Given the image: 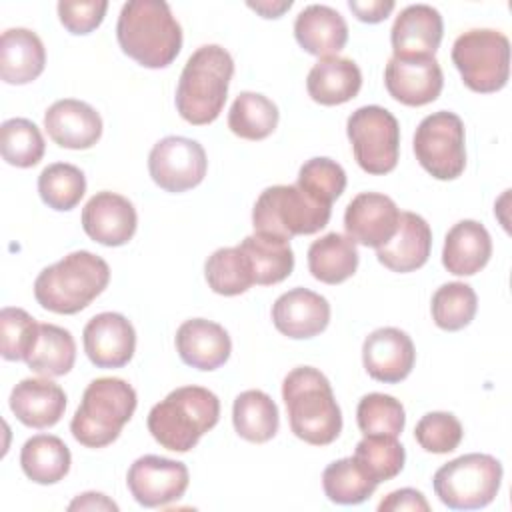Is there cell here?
I'll return each instance as SVG.
<instances>
[{
	"instance_id": "obj_1",
	"label": "cell",
	"mask_w": 512,
	"mask_h": 512,
	"mask_svg": "<svg viewBox=\"0 0 512 512\" xmlns=\"http://www.w3.org/2000/svg\"><path fill=\"white\" fill-rule=\"evenodd\" d=\"M116 38L126 56L144 68H166L182 48V28L162 0H130L122 6Z\"/></svg>"
},
{
	"instance_id": "obj_2",
	"label": "cell",
	"mask_w": 512,
	"mask_h": 512,
	"mask_svg": "<svg viewBox=\"0 0 512 512\" xmlns=\"http://www.w3.org/2000/svg\"><path fill=\"white\" fill-rule=\"evenodd\" d=\"M282 400L290 430L312 446H328L342 432V412L328 378L312 368L298 366L282 382Z\"/></svg>"
},
{
	"instance_id": "obj_3",
	"label": "cell",
	"mask_w": 512,
	"mask_h": 512,
	"mask_svg": "<svg viewBox=\"0 0 512 512\" xmlns=\"http://www.w3.org/2000/svg\"><path fill=\"white\" fill-rule=\"evenodd\" d=\"M232 74L234 60L226 48L218 44H204L194 50L178 80V114L194 126L214 122L226 104Z\"/></svg>"
},
{
	"instance_id": "obj_4",
	"label": "cell",
	"mask_w": 512,
	"mask_h": 512,
	"mask_svg": "<svg viewBox=\"0 0 512 512\" xmlns=\"http://www.w3.org/2000/svg\"><path fill=\"white\" fill-rule=\"evenodd\" d=\"M220 400L202 386H180L148 412V430L166 450L188 452L218 424Z\"/></svg>"
},
{
	"instance_id": "obj_5",
	"label": "cell",
	"mask_w": 512,
	"mask_h": 512,
	"mask_svg": "<svg viewBox=\"0 0 512 512\" xmlns=\"http://www.w3.org/2000/svg\"><path fill=\"white\" fill-rule=\"evenodd\" d=\"M108 282L110 268L106 260L88 250H76L36 276L34 298L44 310L76 314L100 296Z\"/></svg>"
},
{
	"instance_id": "obj_6",
	"label": "cell",
	"mask_w": 512,
	"mask_h": 512,
	"mask_svg": "<svg viewBox=\"0 0 512 512\" xmlns=\"http://www.w3.org/2000/svg\"><path fill=\"white\" fill-rule=\"evenodd\" d=\"M136 390L122 378L92 380L72 416L70 432L86 448L112 444L136 410Z\"/></svg>"
},
{
	"instance_id": "obj_7",
	"label": "cell",
	"mask_w": 512,
	"mask_h": 512,
	"mask_svg": "<svg viewBox=\"0 0 512 512\" xmlns=\"http://www.w3.org/2000/svg\"><path fill=\"white\" fill-rule=\"evenodd\" d=\"M332 214V206L306 194L298 184H278L266 188L252 210L256 232L282 240L314 234L322 230Z\"/></svg>"
},
{
	"instance_id": "obj_8",
	"label": "cell",
	"mask_w": 512,
	"mask_h": 512,
	"mask_svg": "<svg viewBox=\"0 0 512 512\" xmlns=\"http://www.w3.org/2000/svg\"><path fill=\"white\" fill-rule=\"evenodd\" d=\"M440 502L452 510L488 506L502 484V464L490 454H464L440 466L432 478Z\"/></svg>"
},
{
	"instance_id": "obj_9",
	"label": "cell",
	"mask_w": 512,
	"mask_h": 512,
	"mask_svg": "<svg viewBox=\"0 0 512 512\" xmlns=\"http://www.w3.org/2000/svg\"><path fill=\"white\" fill-rule=\"evenodd\" d=\"M452 62L470 90L480 94L502 90L510 76V42L492 28L468 30L456 38Z\"/></svg>"
},
{
	"instance_id": "obj_10",
	"label": "cell",
	"mask_w": 512,
	"mask_h": 512,
	"mask_svg": "<svg viewBox=\"0 0 512 512\" xmlns=\"http://www.w3.org/2000/svg\"><path fill=\"white\" fill-rule=\"evenodd\" d=\"M346 132L358 166L374 176L388 174L398 164L400 126L392 112L370 104L348 116Z\"/></svg>"
},
{
	"instance_id": "obj_11",
	"label": "cell",
	"mask_w": 512,
	"mask_h": 512,
	"mask_svg": "<svg viewBox=\"0 0 512 512\" xmlns=\"http://www.w3.org/2000/svg\"><path fill=\"white\" fill-rule=\"evenodd\" d=\"M418 164L436 180H454L464 172V124L458 114L438 110L422 118L414 132Z\"/></svg>"
},
{
	"instance_id": "obj_12",
	"label": "cell",
	"mask_w": 512,
	"mask_h": 512,
	"mask_svg": "<svg viewBox=\"0 0 512 512\" xmlns=\"http://www.w3.org/2000/svg\"><path fill=\"white\" fill-rule=\"evenodd\" d=\"M208 160L200 142L184 136L158 140L148 156L152 180L166 192H186L206 176Z\"/></svg>"
},
{
	"instance_id": "obj_13",
	"label": "cell",
	"mask_w": 512,
	"mask_h": 512,
	"mask_svg": "<svg viewBox=\"0 0 512 512\" xmlns=\"http://www.w3.org/2000/svg\"><path fill=\"white\" fill-rule=\"evenodd\" d=\"M188 480L186 464L156 454H146L134 460L126 476L132 498L144 508L166 506L182 498Z\"/></svg>"
},
{
	"instance_id": "obj_14",
	"label": "cell",
	"mask_w": 512,
	"mask_h": 512,
	"mask_svg": "<svg viewBox=\"0 0 512 512\" xmlns=\"http://www.w3.org/2000/svg\"><path fill=\"white\" fill-rule=\"evenodd\" d=\"M400 210L390 196L378 192H362L350 200L344 212L346 236L354 244L380 248L398 228Z\"/></svg>"
},
{
	"instance_id": "obj_15",
	"label": "cell",
	"mask_w": 512,
	"mask_h": 512,
	"mask_svg": "<svg viewBox=\"0 0 512 512\" xmlns=\"http://www.w3.org/2000/svg\"><path fill=\"white\" fill-rule=\"evenodd\" d=\"M388 94L406 106H424L434 102L444 86V76L434 56L426 58H390L384 70Z\"/></svg>"
},
{
	"instance_id": "obj_16",
	"label": "cell",
	"mask_w": 512,
	"mask_h": 512,
	"mask_svg": "<svg viewBox=\"0 0 512 512\" xmlns=\"http://www.w3.org/2000/svg\"><path fill=\"white\" fill-rule=\"evenodd\" d=\"M84 352L96 368H122L136 350V332L118 312H102L84 326Z\"/></svg>"
},
{
	"instance_id": "obj_17",
	"label": "cell",
	"mask_w": 512,
	"mask_h": 512,
	"mask_svg": "<svg viewBox=\"0 0 512 512\" xmlns=\"http://www.w3.org/2000/svg\"><path fill=\"white\" fill-rule=\"evenodd\" d=\"M416 360V350L412 338L400 328H378L370 332L362 346V362L370 378L396 384L404 380Z\"/></svg>"
},
{
	"instance_id": "obj_18",
	"label": "cell",
	"mask_w": 512,
	"mask_h": 512,
	"mask_svg": "<svg viewBox=\"0 0 512 512\" xmlns=\"http://www.w3.org/2000/svg\"><path fill=\"white\" fill-rule=\"evenodd\" d=\"M138 226L134 204L116 192H96L82 210L84 232L102 246H122Z\"/></svg>"
},
{
	"instance_id": "obj_19",
	"label": "cell",
	"mask_w": 512,
	"mask_h": 512,
	"mask_svg": "<svg viewBox=\"0 0 512 512\" xmlns=\"http://www.w3.org/2000/svg\"><path fill=\"white\" fill-rule=\"evenodd\" d=\"M272 322L276 330L288 338H314L324 332L330 322V304L318 292L292 288L276 298L272 306Z\"/></svg>"
},
{
	"instance_id": "obj_20",
	"label": "cell",
	"mask_w": 512,
	"mask_h": 512,
	"mask_svg": "<svg viewBox=\"0 0 512 512\" xmlns=\"http://www.w3.org/2000/svg\"><path fill=\"white\" fill-rule=\"evenodd\" d=\"M444 24L436 8L428 4H410L394 20L390 30L394 58L434 56L442 42Z\"/></svg>"
},
{
	"instance_id": "obj_21",
	"label": "cell",
	"mask_w": 512,
	"mask_h": 512,
	"mask_svg": "<svg viewBox=\"0 0 512 512\" xmlns=\"http://www.w3.org/2000/svg\"><path fill=\"white\" fill-rule=\"evenodd\" d=\"M44 128L60 148L86 150L100 140L102 118L90 104L64 98L46 110Z\"/></svg>"
},
{
	"instance_id": "obj_22",
	"label": "cell",
	"mask_w": 512,
	"mask_h": 512,
	"mask_svg": "<svg viewBox=\"0 0 512 512\" xmlns=\"http://www.w3.org/2000/svg\"><path fill=\"white\" fill-rule=\"evenodd\" d=\"M432 248V230L428 222L414 212H400L396 234L380 248L376 258L392 272H414L428 262Z\"/></svg>"
},
{
	"instance_id": "obj_23",
	"label": "cell",
	"mask_w": 512,
	"mask_h": 512,
	"mask_svg": "<svg viewBox=\"0 0 512 512\" xmlns=\"http://www.w3.org/2000/svg\"><path fill=\"white\" fill-rule=\"evenodd\" d=\"M176 350L184 364L198 370H216L230 358L232 342L220 324L192 318L176 330Z\"/></svg>"
},
{
	"instance_id": "obj_24",
	"label": "cell",
	"mask_w": 512,
	"mask_h": 512,
	"mask_svg": "<svg viewBox=\"0 0 512 512\" xmlns=\"http://www.w3.org/2000/svg\"><path fill=\"white\" fill-rule=\"evenodd\" d=\"M10 410L28 428H50L64 416L66 394L48 378H24L10 392Z\"/></svg>"
},
{
	"instance_id": "obj_25",
	"label": "cell",
	"mask_w": 512,
	"mask_h": 512,
	"mask_svg": "<svg viewBox=\"0 0 512 512\" xmlns=\"http://www.w3.org/2000/svg\"><path fill=\"white\" fill-rule=\"evenodd\" d=\"M296 42L318 58L336 56L348 42V24L342 14L326 4L306 6L294 22Z\"/></svg>"
},
{
	"instance_id": "obj_26",
	"label": "cell",
	"mask_w": 512,
	"mask_h": 512,
	"mask_svg": "<svg viewBox=\"0 0 512 512\" xmlns=\"http://www.w3.org/2000/svg\"><path fill=\"white\" fill-rule=\"evenodd\" d=\"M492 256V238L476 220H460L454 224L442 250V264L450 274L472 276L480 272Z\"/></svg>"
},
{
	"instance_id": "obj_27",
	"label": "cell",
	"mask_w": 512,
	"mask_h": 512,
	"mask_svg": "<svg viewBox=\"0 0 512 512\" xmlns=\"http://www.w3.org/2000/svg\"><path fill=\"white\" fill-rule=\"evenodd\" d=\"M46 64V50L36 32L8 28L0 38V78L6 84H28L36 80Z\"/></svg>"
},
{
	"instance_id": "obj_28",
	"label": "cell",
	"mask_w": 512,
	"mask_h": 512,
	"mask_svg": "<svg viewBox=\"0 0 512 512\" xmlns=\"http://www.w3.org/2000/svg\"><path fill=\"white\" fill-rule=\"evenodd\" d=\"M362 88L358 64L342 56L320 58L308 72L306 90L322 106H336L352 100Z\"/></svg>"
},
{
	"instance_id": "obj_29",
	"label": "cell",
	"mask_w": 512,
	"mask_h": 512,
	"mask_svg": "<svg viewBox=\"0 0 512 512\" xmlns=\"http://www.w3.org/2000/svg\"><path fill=\"white\" fill-rule=\"evenodd\" d=\"M238 248L246 256L254 284L270 286L288 278L294 270V252L288 240L272 234L254 232L246 236Z\"/></svg>"
},
{
	"instance_id": "obj_30",
	"label": "cell",
	"mask_w": 512,
	"mask_h": 512,
	"mask_svg": "<svg viewBox=\"0 0 512 512\" xmlns=\"http://www.w3.org/2000/svg\"><path fill=\"white\" fill-rule=\"evenodd\" d=\"M356 244L338 232H330L314 240L308 248V270L324 284H340L358 268Z\"/></svg>"
},
{
	"instance_id": "obj_31",
	"label": "cell",
	"mask_w": 512,
	"mask_h": 512,
	"mask_svg": "<svg viewBox=\"0 0 512 512\" xmlns=\"http://www.w3.org/2000/svg\"><path fill=\"white\" fill-rule=\"evenodd\" d=\"M70 450L58 436L36 434L20 450V466L36 484H56L70 470Z\"/></svg>"
},
{
	"instance_id": "obj_32",
	"label": "cell",
	"mask_w": 512,
	"mask_h": 512,
	"mask_svg": "<svg viewBox=\"0 0 512 512\" xmlns=\"http://www.w3.org/2000/svg\"><path fill=\"white\" fill-rule=\"evenodd\" d=\"M234 430L240 438L264 444L272 440L280 426V414L274 400L262 390H246L236 396L232 406Z\"/></svg>"
},
{
	"instance_id": "obj_33",
	"label": "cell",
	"mask_w": 512,
	"mask_h": 512,
	"mask_svg": "<svg viewBox=\"0 0 512 512\" xmlns=\"http://www.w3.org/2000/svg\"><path fill=\"white\" fill-rule=\"evenodd\" d=\"M76 360V342L72 334L56 324H40L38 338L24 360L40 376L56 378L72 370Z\"/></svg>"
},
{
	"instance_id": "obj_34",
	"label": "cell",
	"mask_w": 512,
	"mask_h": 512,
	"mask_svg": "<svg viewBox=\"0 0 512 512\" xmlns=\"http://www.w3.org/2000/svg\"><path fill=\"white\" fill-rule=\"evenodd\" d=\"M278 106L258 92H240L228 112V128L244 140H264L278 126Z\"/></svg>"
},
{
	"instance_id": "obj_35",
	"label": "cell",
	"mask_w": 512,
	"mask_h": 512,
	"mask_svg": "<svg viewBox=\"0 0 512 512\" xmlns=\"http://www.w3.org/2000/svg\"><path fill=\"white\" fill-rule=\"evenodd\" d=\"M376 486L378 484L364 472L354 456L334 460L322 472L324 494L334 504H362L374 494Z\"/></svg>"
},
{
	"instance_id": "obj_36",
	"label": "cell",
	"mask_w": 512,
	"mask_h": 512,
	"mask_svg": "<svg viewBox=\"0 0 512 512\" xmlns=\"http://www.w3.org/2000/svg\"><path fill=\"white\" fill-rule=\"evenodd\" d=\"M86 192L84 172L66 162L48 164L38 176V194L42 202L58 212L72 210Z\"/></svg>"
},
{
	"instance_id": "obj_37",
	"label": "cell",
	"mask_w": 512,
	"mask_h": 512,
	"mask_svg": "<svg viewBox=\"0 0 512 512\" xmlns=\"http://www.w3.org/2000/svg\"><path fill=\"white\" fill-rule=\"evenodd\" d=\"M204 274L208 286L222 296H238L254 284L250 264L238 246L212 252L204 264Z\"/></svg>"
},
{
	"instance_id": "obj_38",
	"label": "cell",
	"mask_w": 512,
	"mask_h": 512,
	"mask_svg": "<svg viewBox=\"0 0 512 512\" xmlns=\"http://www.w3.org/2000/svg\"><path fill=\"white\" fill-rule=\"evenodd\" d=\"M476 308H478L476 292L470 284H464V282L442 284L434 292L432 304H430L434 324L448 332H456L468 326L476 316Z\"/></svg>"
},
{
	"instance_id": "obj_39",
	"label": "cell",
	"mask_w": 512,
	"mask_h": 512,
	"mask_svg": "<svg viewBox=\"0 0 512 512\" xmlns=\"http://www.w3.org/2000/svg\"><path fill=\"white\" fill-rule=\"evenodd\" d=\"M44 138L40 128L28 118H10L0 128L2 158L16 168H32L44 156Z\"/></svg>"
},
{
	"instance_id": "obj_40",
	"label": "cell",
	"mask_w": 512,
	"mask_h": 512,
	"mask_svg": "<svg viewBox=\"0 0 512 512\" xmlns=\"http://www.w3.org/2000/svg\"><path fill=\"white\" fill-rule=\"evenodd\" d=\"M356 422L364 436H394L404 430L406 414L400 400L390 394L372 392L362 396L356 408Z\"/></svg>"
},
{
	"instance_id": "obj_41",
	"label": "cell",
	"mask_w": 512,
	"mask_h": 512,
	"mask_svg": "<svg viewBox=\"0 0 512 512\" xmlns=\"http://www.w3.org/2000/svg\"><path fill=\"white\" fill-rule=\"evenodd\" d=\"M354 458L364 472L380 484L402 472L406 452L394 436H364L356 444Z\"/></svg>"
},
{
	"instance_id": "obj_42",
	"label": "cell",
	"mask_w": 512,
	"mask_h": 512,
	"mask_svg": "<svg viewBox=\"0 0 512 512\" xmlns=\"http://www.w3.org/2000/svg\"><path fill=\"white\" fill-rule=\"evenodd\" d=\"M296 184L312 198L332 206L346 188V172L338 162L318 156L300 166Z\"/></svg>"
},
{
	"instance_id": "obj_43",
	"label": "cell",
	"mask_w": 512,
	"mask_h": 512,
	"mask_svg": "<svg viewBox=\"0 0 512 512\" xmlns=\"http://www.w3.org/2000/svg\"><path fill=\"white\" fill-rule=\"evenodd\" d=\"M40 324L22 308L6 306L0 312V352L4 360H26L36 338Z\"/></svg>"
},
{
	"instance_id": "obj_44",
	"label": "cell",
	"mask_w": 512,
	"mask_h": 512,
	"mask_svg": "<svg viewBox=\"0 0 512 512\" xmlns=\"http://www.w3.org/2000/svg\"><path fill=\"white\" fill-rule=\"evenodd\" d=\"M462 436V424L450 412H428L418 420L414 428L416 442L432 454H446L456 450L462 442Z\"/></svg>"
},
{
	"instance_id": "obj_45",
	"label": "cell",
	"mask_w": 512,
	"mask_h": 512,
	"mask_svg": "<svg viewBox=\"0 0 512 512\" xmlns=\"http://www.w3.org/2000/svg\"><path fill=\"white\" fill-rule=\"evenodd\" d=\"M108 10L106 0H90V2H58V16L62 26L70 34H90L104 20Z\"/></svg>"
},
{
	"instance_id": "obj_46",
	"label": "cell",
	"mask_w": 512,
	"mask_h": 512,
	"mask_svg": "<svg viewBox=\"0 0 512 512\" xmlns=\"http://www.w3.org/2000/svg\"><path fill=\"white\" fill-rule=\"evenodd\" d=\"M380 512H398V510H422L428 512L430 504L424 498V494L420 490L414 488H400L390 492L380 504H378Z\"/></svg>"
},
{
	"instance_id": "obj_47",
	"label": "cell",
	"mask_w": 512,
	"mask_h": 512,
	"mask_svg": "<svg viewBox=\"0 0 512 512\" xmlns=\"http://www.w3.org/2000/svg\"><path fill=\"white\" fill-rule=\"evenodd\" d=\"M348 8L354 12V16L360 22H368V24H378L382 20L388 18V14L394 10V2L392 0H368V2H358V0H350Z\"/></svg>"
},
{
	"instance_id": "obj_48",
	"label": "cell",
	"mask_w": 512,
	"mask_h": 512,
	"mask_svg": "<svg viewBox=\"0 0 512 512\" xmlns=\"http://www.w3.org/2000/svg\"><path fill=\"white\" fill-rule=\"evenodd\" d=\"M68 510H118V504L112 502L106 494L102 492H84L76 496L70 504Z\"/></svg>"
},
{
	"instance_id": "obj_49",
	"label": "cell",
	"mask_w": 512,
	"mask_h": 512,
	"mask_svg": "<svg viewBox=\"0 0 512 512\" xmlns=\"http://www.w3.org/2000/svg\"><path fill=\"white\" fill-rule=\"evenodd\" d=\"M292 6V0H262V2H248V8L256 10L262 18H280L288 8Z\"/></svg>"
}]
</instances>
